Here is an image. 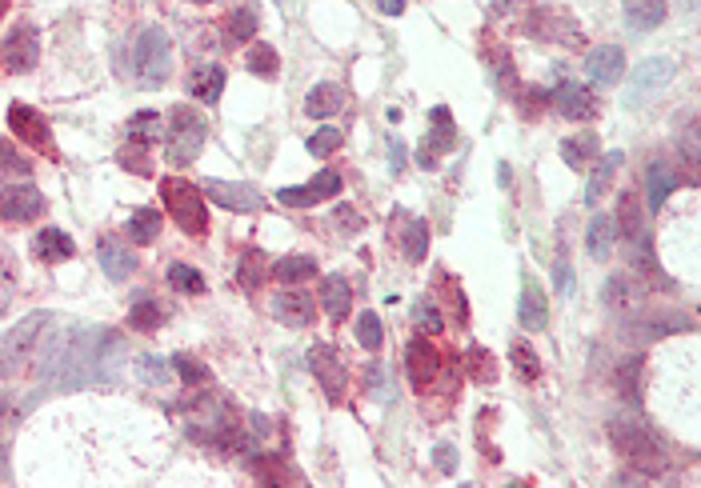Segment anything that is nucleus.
Listing matches in <instances>:
<instances>
[{
	"label": "nucleus",
	"mask_w": 701,
	"mask_h": 488,
	"mask_svg": "<svg viewBox=\"0 0 701 488\" xmlns=\"http://www.w3.org/2000/svg\"><path fill=\"white\" fill-rule=\"evenodd\" d=\"M553 104H558V112L565 116V121H589V116L598 112V101H593V92L585 89V84H573V80L558 84V92H553Z\"/></svg>",
	"instance_id": "obj_17"
},
{
	"label": "nucleus",
	"mask_w": 701,
	"mask_h": 488,
	"mask_svg": "<svg viewBox=\"0 0 701 488\" xmlns=\"http://www.w3.org/2000/svg\"><path fill=\"white\" fill-rule=\"evenodd\" d=\"M253 469H257V476H260L265 484H289V481H301V476L292 472L285 461H281V456H257Z\"/></svg>",
	"instance_id": "obj_39"
},
{
	"label": "nucleus",
	"mask_w": 701,
	"mask_h": 488,
	"mask_svg": "<svg viewBox=\"0 0 701 488\" xmlns=\"http://www.w3.org/2000/svg\"><path fill=\"white\" fill-rule=\"evenodd\" d=\"M45 212V196L33 185H8L0 193V220H33Z\"/></svg>",
	"instance_id": "obj_16"
},
{
	"label": "nucleus",
	"mask_w": 701,
	"mask_h": 488,
	"mask_svg": "<svg viewBox=\"0 0 701 488\" xmlns=\"http://www.w3.org/2000/svg\"><path fill=\"white\" fill-rule=\"evenodd\" d=\"M509 360H514L517 377H521V380H529V385L541 377V360H537V353H533L526 341H514V345H509Z\"/></svg>",
	"instance_id": "obj_38"
},
{
	"label": "nucleus",
	"mask_w": 701,
	"mask_h": 488,
	"mask_svg": "<svg viewBox=\"0 0 701 488\" xmlns=\"http://www.w3.org/2000/svg\"><path fill=\"white\" fill-rule=\"evenodd\" d=\"M433 464H437V472H457V449H453V444H437V449H433Z\"/></svg>",
	"instance_id": "obj_52"
},
{
	"label": "nucleus",
	"mask_w": 701,
	"mask_h": 488,
	"mask_svg": "<svg viewBox=\"0 0 701 488\" xmlns=\"http://www.w3.org/2000/svg\"><path fill=\"white\" fill-rule=\"evenodd\" d=\"M429 121H433V129H429L421 148H417V164H421V168H433L437 153H449L453 141H457V129H453V116H449V109H433Z\"/></svg>",
	"instance_id": "obj_13"
},
{
	"label": "nucleus",
	"mask_w": 701,
	"mask_h": 488,
	"mask_svg": "<svg viewBox=\"0 0 701 488\" xmlns=\"http://www.w3.org/2000/svg\"><path fill=\"white\" fill-rule=\"evenodd\" d=\"M260 281H265V252L249 249L245 260H240V284H245V289H257Z\"/></svg>",
	"instance_id": "obj_48"
},
{
	"label": "nucleus",
	"mask_w": 701,
	"mask_h": 488,
	"mask_svg": "<svg viewBox=\"0 0 701 488\" xmlns=\"http://www.w3.org/2000/svg\"><path fill=\"white\" fill-rule=\"evenodd\" d=\"M188 5H208V0H188Z\"/></svg>",
	"instance_id": "obj_60"
},
{
	"label": "nucleus",
	"mask_w": 701,
	"mask_h": 488,
	"mask_svg": "<svg viewBox=\"0 0 701 488\" xmlns=\"http://www.w3.org/2000/svg\"><path fill=\"white\" fill-rule=\"evenodd\" d=\"M117 161L129 168V173H137V176H149L153 173V161H149V153H144V144H137V141H129L117 153Z\"/></svg>",
	"instance_id": "obj_45"
},
{
	"label": "nucleus",
	"mask_w": 701,
	"mask_h": 488,
	"mask_svg": "<svg viewBox=\"0 0 701 488\" xmlns=\"http://www.w3.org/2000/svg\"><path fill=\"white\" fill-rule=\"evenodd\" d=\"M682 148H685V161H689V164H697V133H694V129L685 133V141H682Z\"/></svg>",
	"instance_id": "obj_56"
},
{
	"label": "nucleus",
	"mask_w": 701,
	"mask_h": 488,
	"mask_svg": "<svg viewBox=\"0 0 701 488\" xmlns=\"http://www.w3.org/2000/svg\"><path fill=\"white\" fill-rule=\"evenodd\" d=\"M517 321L521 328H529V333H541V328L549 324V304H546V292L537 289L533 281L521 284V301H517Z\"/></svg>",
	"instance_id": "obj_19"
},
{
	"label": "nucleus",
	"mask_w": 701,
	"mask_h": 488,
	"mask_svg": "<svg viewBox=\"0 0 701 488\" xmlns=\"http://www.w3.org/2000/svg\"><path fill=\"white\" fill-rule=\"evenodd\" d=\"M205 196L208 200H217L221 208L228 212H257L265 200H260V193L253 185H240V180H205Z\"/></svg>",
	"instance_id": "obj_9"
},
{
	"label": "nucleus",
	"mask_w": 701,
	"mask_h": 488,
	"mask_svg": "<svg viewBox=\"0 0 701 488\" xmlns=\"http://www.w3.org/2000/svg\"><path fill=\"white\" fill-rule=\"evenodd\" d=\"M165 321V313H161V304L149 301V296H141L137 304L129 309V328H137V333H156Z\"/></svg>",
	"instance_id": "obj_36"
},
{
	"label": "nucleus",
	"mask_w": 701,
	"mask_h": 488,
	"mask_svg": "<svg viewBox=\"0 0 701 488\" xmlns=\"http://www.w3.org/2000/svg\"><path fill=\"white\" fill-rule=\"evenodd\" d=\"M613 220H617V232H625L630 244L645 237V217H642V200H637V193H621Z\"/></svg>",
	"instance_id": "obj_26"
},
{
	"label": "nucleus",
	"mask_w": 701,
	"mask_h": 488,
	"mask_svg": "<svg viewBox=\"0 0 701 488\" xmlns=\"http://www.w3.org/2000/svg\"><path fill=\"white\" fill-rule=\"evenodd\" d=\"M13 277H16V260H13V252L0 244V284H13Z\"/></svg>",
	"instance_id": "obj_55"
},
{
	"label": "nucleus",
	"mask_w": 701,
	"mask_h": 488,
	"mask_svg": "<svg viewBox=\"0 0 701 488\" xmlns=\"http://www.w3.org/2000/svg\"><path fill=\"white\" fill-rule=\"evenodd\" d=\"M228 40H233V45H245V40H253L257 37V13L253 8H237L233 16H228Z\"/></svg>",
	"instance_id": "obj_42"
},
{
	"label": "nucleus",
	"mask_w": 701,
	"mask_h": 488,
	"mask_svg": "<svg viewBox=\"0 0 701 488\" xmlns=\"http://www.w3.org/2000/svg\"><path fill=\"white\" fill-rule=\"evenodd\" d=\"M313 313H317V304H313V296L301 292V289H285L281 296H273V316L289 328H305L313 321Z\"/></svg>",
	"instance_id": "obj_18"
},
{
	"label": "nucleus",
	"mask_w": 701,
	"mask_h": 488,
	"mask_svg": "<svg viewBox=\"0 0 701 488\" xmlns=\"http://www.w3.org/2000/svg\"><path fill=\"white\" fill-rule=\"evenodd\" d=\"M389 161H393V173H401V168H405V144L401 141L389 144Z\"/></svg>",
	"instance_id": "obj_57"
},
{
	"label": "nucleus",
	"mask_w": 701,
	"mask_h": 488,
	"mask_svg": "<svg viewBox=\"0 0 701 488\" xmlns=\"http://www.w3.org/2000/svg\"><path fill=\"white\" fill-rule=\"evenodd\" d=\"M277 5H281V0H277Z\"/></svg>",
	"instance_id": "obj_61"
},
{
	"label": "nucleus",
	"mask_w": 701,
	"mask_h": 488,
	"mask_svg": "<svg viewBox=\"0 0 701 488\" xmlns=\"http://www.w3.org/2000/svg\"><path fill=\"white\" fill-rule=\"evenodd\" d=\"M589 257L593 260H610V252H613V244H617V220L610 217V212H598V217L589 220Z\"/></svg>",
	"instance_id": "obj_25"
},
{
	"label": "nucleus",
	"mask_w": 701,
	"mask_h": 488,
	"mask_svg": "<svg viewBox=\"0 0 701 488\" xmlns=\"http://www.w3.org/2000/svg\"><path fill=\"white\" fill-rule=\"evenodd\" d=\"M165 136V121H161V112H137L129 121V141H137V144H153V141H161Z\"/></svg>",
	"instance_id": "obj_35"
},
{
	"label": "nucleus",
	"mask_w": 701,
	"mask_h": 488,
	"mask_svg": "<svg viewBox=\"0 0 701 488\" xmlns=\"http://www.w3.org/2000/svg\"><path fill=\"white\" fill-rule=\"evenodd\" d=\"M377 8H381L385 16H401L405 13V0H377Z\"/></svg>",
	"instance_id": "obj_58"
},
{
	"label": "nucleus",
	"mask_w": 701,
	"mask_h": 488,
	"mask_svg": "<svg viewBox=\"0 0 701 488\" xmlns=\"http://www.w3.org/2000/svg\"><path fill=\"white\" fill-rule=\"evenodd\" d=\"M188 92H193V101L201 104H217L225 92V69L221 65H201L188 72Z\"/></svg>",
	"instance_id": "obj_21"
},
{
	"label": "nucleus",
	"mask_w": 701,
	"mask_h": 488,
	"mask_svg": "<svg viewBox=\"0 0 701 488\" xmlns=\"http://www.w3.org/2000/svg\"><path fill=\"white\" fill-rule=\"evenodd\" d=\"M677 72V60L674 57H645L642 65L633 69V80H630V104H637V97H645V92L662 89V84L674 80Z\"/></svg>",
	"instance_id": "obj_14"
},
{
	"label": "nucleus",
	"mask_w": 701,
	"mask_h": 488,
	"mask_svg": "<svg viewBox=\"0 0 701 488\" xmlns=\"http://www.w3.org/2000/svg\"><path fill=\"white\" fill-rule=\"evenodd\" d=\"M173 368H176V377H181L185 380V385L188 388H201V385H208V380H213V373H208V365H201V360H196V356H173Z\"/></svg>",
	"instance_id": "obj_40"
},
{
	"label": "nucleus",
	"mask_w": 701,
	"mask_h": 488,
	"mask_svg": "<svg viewBox=\"0 0 701 488\" xmlns=\"http://www.w3.org/2000/svg\"><path fill=\"white\" fill-rule=\"evenodd\" d=\"M8 129H13L25 144L40 148V153H52L48 121H45V116H40L37 109H28V104H13V109H8Z\"/></svg>",
	"instance_id": "obj_11"
},
{
	"label": "nucleus",
	"mask_w": 701,
	"mask_h": 488,
	"mask_svg": "<svg viewBox=\"0 0 701 488\" xmlns=\"http://www.w3.org/2000/svg\"><path fill=\"white\" fill-rule=\"evenodd\" d=\"M369 377H373V397H393V388H389V373H385L381 365H373V368H369Z\"/></svg>",
	"instance_id": "obj_54"
},
{
	"label": "nucleus",
	"mask_w": 701,
	"mask_h": 488,
	"mask_svg": "<svg viewBox=\"0 0 701 488\" xmlns=\"http://www.w3.org/2000/svg\"><path fill=\"white\" fill-rule=\"evenodd\" d=\"M469 377L485 380V385H494L497 380V365H494V356H489L485 348H469Z\"/></svg>",
	"instance_id": "obj_50"
},
{
	"label": "nucleus",
	"mask_w": 701,
	"mask_h": 488,
	"mask_svg": "<svg viewBox=\"0 0 701 488\" xmlns=\"http://www.w3.org/2000/svg\"><path fill=\"white\" fill-rule=\"evenodd\" d=\"M169 284L176 292H205V277L196 269H188V264H169Z\"/></svg>",
	"instance_id": "obj_44"
},
{
	"label": "nucleus",
	"mask_w": 701,
	"mask_h": 488,
	"mask_svg": "<svg viewBox=\"0 0 701 488\" xmlns=\"http://www.w3.org/2000/svg\"><path fill=\"white\" fill-rule=\"evenodd\" d=\"M121 353L124 345L117 333L101 324H77L69 333H57V341L45 348L40 380H45V388H80L97 385V380H112Z\"/></svg>",
	"instance_id": "obj_1"
},
{
	"label": "nucleus",
	"mask_w": 701,
	"mask_h": 488,
	"mask_svg": "<svg viewBox=\"0 0 701 488\" xmlns=\"http://www.w3.org/2000/svg\"><path fill=\"white\" fill-rule=\"evenodd\" d=\"M40 57V40H37V28L33 25H16L13 33H8L5 48H0V60H5L8 72H33Z\"/></svg>",
	"instance_id": "obj_8"
},
{
	"label": "nucleus",
	"mask_w": 701,
	"mask_h": 488,
	"mask_svg": "<svg viewBox=\"0 0 701 488\" xmlns=\"http://www.w3.org/2000/svg\"><path fill=\"white\" fill-rule=\"evenodd\" d=\"M593 156H598V136H593V133H581V136L561 141V161L569 168H585Z\"/></svg>",
	"instance_id": "obj_31"
},
{
	"label": "nucleus",
	"mask_w": 701,
	"mask_h": 488,
	"mask_svg": "<svg viewBox=\"0 0 701 488\" xmlns=\"http://www.w3.org/2000/svg\"><path fill=\"white\" fill-rule=\"evenodd\" d=\"M405 368H409V380L417 388H429L437 380V373H441V353H437L425 336H413V341L405 345Z\"/></svg>",
	"instance_id": "obj_10"
},
{
	"label": "nucleus",
	"mask_w": 701,
	"mask_h": 488,
	"mask_svg": "<svg viewBox=\"0 0 701 488\" xmlns=\"http://www.w3.org/2000/svg\"><path fill=\"white\" fill-rule=\"evenodd\" d=\"M45 324H48V313H33V316H25L20 324L8 328L5 341H0V377H20L25 373Z\"/></svg>",
	"instance_id": "obj_6"
},
{
	"label": "nucleus",
	"mask_w": 701,
	"mask_h": 488,
	"mask_svg": "<svg viewBox=\"0 0 701 488\" xmlns=\"http://www.w3.org/2000/svg\"><path fill=\"white\" fill-rule=\"evenodd\" d=\"M337 225H341L345 232H361L365 220H361V212H353L349 205H341V208H337Z\"/></svg>",
	"instance_id": "obj_53"
},
{
	"label": "nucleus",
	"mask_w": 701,
	"mask_h": 488,
	"mask_svg": "<svg viewBox=\"0 0 701 488\" xmlns=\"http://www.w3.org/2000/svg\"><path fill=\"white\" fill-rule=\"evenodd\" d=\"M401 249L405 260H425L429 252V225L417 217H401Z\"/></svg>",
	"instance_id": "obj_30"
},
{
	"label": "nucleus",
	"mask_w": 701,
	"mask_h": 488,
	"mask_svg": "<svg viewBox=\"0 0 701 488\" xmlns=\"http://www.w3.org/2000/svg\"><path fill=\"white\" fill-rule=\"evenodd\" d=\"M605 304L617 313H637L642 309V284L633 277H610L605 281Z\"/></svg>",
	"instance_id": "obj_23"
},
{
	"label": "nucleus",
	"mask_w": 701,
	"mask_h": 488,
	"mask_svg": "<svg viewBox=\"0 0 701 488\" xmlns=\"http://www.w3.org/2000/svg\"><path fill=\"white\" fill-rule=\"evenodd\" d=\"M37 257L57 264V260H69L72 257V237L60 228H40L37 232Z\"/></svg>",
	"instance_id": "obj_29"
},
{
	"label": "nucleus",
	"mask_w": 701,
	"mask_h": 488,
	"mask_svg": "<svg viewBox=\"0 0 701 488\" xmlns=\"http://www.w3.org/2000/svg\"><path fill=\"white\" fill-rule=\"evenodd\" d=\"M137 373H141V380H149V385H169V380H173V365H169V360H161V356H141L137 360Z\"/></svg>",
	"instance_id": "obj_47"
},
{
	"label": "nucleus",
	"mask_w": 701,
	"mask_h": 488,
	"mask_svg": "<svg viewBox=\"0 0 701 488\" xmlns=\"http://www.w3.org/2000/svg\"><path fill=\"white\" fill-rule=\"evenodd\" d=\"M309 368H313V377L321 380V388L329 392V400L345 397V388H349V368H345V360L337 356V348L333 345H313L309 348Z\"/></svg>",
	"instance_id": "obj_7"
},
{
	"label": "nucleus",
	"mask_w": 701,
	"mask_h": 488,
	"mask_svg": "<svg viewBox=\"0 0 701 488\" xmlns=\"http://www.w3.org/2000/svg\"><path fill=\"white\" fill-rule=\"evenodd\" d=\"M610 437L617 444V452H621L630 464H637L642 472H662L665 469V444L657 440L642 420H625V417L610 420Z\"/></svg>",
	"instance_id": "obj_2"
},
{
	"label": "nucleus",
	"mask_w": 701,
	"mask_h": 488,
	"mask_svg": "<svg viewBox=\"0 0 701 488\" xmlns=\"http://www.w3.org/2000/svg\"><path fill=\"white\" fill-rule=\"evenodd\" d=\"M317 277V260L313 257H281L273 264V281L281 284H297V281H313Z\"/></svg>",
	"instance_id": "obj_32"
},
{
	"label": "nucleus",
	"mask_w": 701,
	"mask_h": 488,
	"mask_svg": "<svg viewBox=\"0 0 701 488\" xmlns=\"http://www.w3.org/2000/svg\"><path fill=\"white\" fill-rule=\"evenodd\" d=\"M345 109V89L341 84H317V89H309V97H305V112L313 116V121H325V116L333 112H341Z\"/></svg>",
	"instance_id": "obj_24"
},
{
	"label": "nucleus",
	"mask_w": 701,
	"mask_h": 488,
	"mask_svg": "<svg viewBox=\"0 0 701 488\" xmlns=\"http://www.w3.org/2000/svg\"><path fill=\"white\" fill-rule=\"evenodd\" d=\"M677 188V173L669 164H650V173H645V200H650V212H657L665 205V196Z\"/></svg>",
	"instance_id": "obj_27"
},
{
	"label": "nucleus",
	"mask_w": 701,
	"mask_h": 488,
	"mask_svg": "<svg viewBox=\"0 0 701 488\" xmlns=\"http://www.w3.org/2000/svg\"><path fill=\"white\" fill-rule=\"evenodd\" d=\"M337 193H341V176L333 173V168H325V173H317L305 188H281L277 200L289 208H309V205H317V200H329Z\"/></svg>",
	"instance_id": "obj_12"
},
{
	"label": "nucleus",
	"mask_w": 701,
	"mask_h": 488,
	"mask_svg": "<svg viewBox=\"0 0 701 488\" xmlns=\"http://www.w3.org/2000/svg\"><path fill=\"white\" fill-rule=\"evenodd\" d=\"M245 65H249V72H257L260 80H273L277 72H281V60H277V48L273 45H257L249 48V57H245Z\"/></svg>",
	"instance_id": "obj_34"
},
{
	"label": "nucleus",
	"mask_w": 701,
	"mask_h": 488,
	"mask_svg": "<svg viewBox=\"0 0 701 488\" xmlns=\"http://www.w3.org/2000/svg\"><path fill=\"white\" fill-rule=\"evenodd\" d=\"M156 232H161V212L156 208H137L129 217V240L133 244H153Z\"/></svg>",
	"instance_id": "obj_33"
},
{
	"label": "nucleus",
	"mask_w": 701,
	"mask_h": 488,
	"mask_svg": "<svg viewBox=\"0 0 701 488\" xmlns=\"http://www.w3.org/2000/svg\"><path fill=\"white\" fill-rule=\"evenodd\" d=\"M665 0H625V20L637 33H653L657 25H665Z\"/></svg>",
	"instance_id": "obj_22"
},
{
	"label": "nucleus",
	"mask_w": 701,
	"mask_h": 488,
	"mask_svg": "<svg viewBox=\"0 0 701 488\" xmlns=\"http://www.w3.org/2000/svg\"><path fill=\"white\" fill-rule=\"evenodd\" d=\"M321 304H325V313L333 321H345L349 316V304H353V289L345 277H325L321 281Z\"/></svg>",
	"instance_id": "obj_28"
},
{
	"label": "nucleus",
	"mask_w": 701,
	"mask_h": 488,
	"mask_svg": "<svg viewBox=\"0 0 701 488\" xmlns=\"http://www.w3.org/2000/svg\"><path fill=\"white\" fill-rule=\"evenodd\" d=\"M161 196H165V208H169V217L181 225L188 237H205L208 228V212H205V200L196 193L188 180L181 176H165L161 180Z\"/></svg>",
	"instance_id": "obj_5"
},
{
	"label": "nucleus",
	"mask_w": 701,
	"mask_h": 488,
	"mask_svg": "<svg viewBox=\"0 0 701 488\" xmlns=\"http://www.w3.org/2000/svg\"><path fill=\"white\" fill-rule=\"evenodd\" d=\"M133 72H137V80L144 89H161L165 80H169L173 72V37L165 33L161 25L144 28L137 48H133Z\"/></svg>",
	"instance_id": "obj_4"
},
{
	"label": "nucleus",
	"mask_w": 701,
	"mask_h": 488,
	"mask_svg": "<svg viewBox=\"0 0 701 488\" xmlns=\"http://www.w3.org/2000/svg\"><path fill=\"white\" fill-rule=\"evenodd\" d=\"M341 141H345V136L337 129H317L309 136V153L313 156H329V153H337V148H341Z\"/></svg>",
	"instance_id": "obj_51"
},
{
	"label": "nucleus",
	"mask_w": 701,
	"mask_h": 488,
	"mask_svg": "<svg viewBox=\"0 0 701 488\" xmlns=\"http://www.w3.org/2000/svg\"><path fill=\"white\" fill-rule=\"evenodd\" d=\"M617 164H621V153H610L598 168H593L589 188H585V200H589V205H598V200L605 196V188H610V180H613V173H617Z\"/></svg>",
	"instance_id": "obj_37"
},
{
	"label": "nucleus",
	"mask_w": 701,
	"mask_h": 488,
	"mask_svg": "<svg viewBox=\"0 0 701 488\" xmlns=\"http://www.w3.org/2000/svg\"><path fill=\"white\" fill-rule=\"evenodd\" d=\"M97 257H101V269H104V277H109V281H129L133 272H137V257H133V252L124 249L121 240H112V237L101 240Z\"/></svg>",
	"instance_id": "obj_20"
},
{
	"label": "nucleus",
	"mask_w": 701,
	"mask_h": 488,
	"mask_svg": "<svg viewBox=\"0 0 701 488\" xmlns=\"http://www.w3.org/2000/svg\"><path fill=\"white\" fill-rule=\"evenodd\" d=\"M357 345L369 348V353H377V348L385 345V328H381V316H377V313H361L357 316Z\"/></svg>",
	"instance_id": "obj_41"
},
{
	"label": "nucleus",
	"mask_w": 701,
	"mask_h": 488,
	"mask_svg": "<svg viewBox=\"0 0 701 488\" xmlns=\"http://www.w3.org/2000/svg\"><path fill=\"white\" fill-rule=\"evenodd\" d=\"M5 8H8V0H0V16H5Z\"/></svg>",
	"instance_id": "obj_59"
},
{
	"label": "nucleus",
	"mask_w": 701,
	"mask_h": 488,
	"mask_svg": "<svg viewBox=\"0 0 701 488\" xmlns=\"http://www.w3.org/2000/svg\"><path fill=\"white\" fill-rule=\"evenodd\" d=\"M585 72H589L593 84H601V89H613V84H621V77H625V52L617 48V45L593 48L589 57H585Z\"/></svg>",
	"instance_id": "obj_15"
},
{
	"label": "nucleus",
	"mask_w": 701,
	"mask_h": 488,
	"mask_svg": "<svg viewBox=\"0 0 701 488\" xmlns=\"http://www.w3.org/2000/svg\"><path fill=\"white\" fill-rule=\"evenodd\" d=\"M0 173H8V176H28V173H33V161H28V156H20L8 141H0Z\"/></svg>",
	"instance_id": "obj_49"
},
{
	"label": "nucleus",
	"mask_w": 701,
	"mask_h": 488,
	"mask_svg": "<svg viewBox=\"0 0 701 488\" xmlns=\"http://www.w3.org/2000/svg\"><path fill=\"white\" fill-rule=\"evenodd\" d=\"M413 324L421 328V333L437 336V333L445 328V316L437 313V304H433V301H417V304H413Z\"/></svg>",
	"instance_id": "obj_46"
},
{
	"label": "nucleus",
	"mask_w": 701,
	"mask_h": 488,
	"mask_svg": "<svg viewBox=\"0 0 701 488\" xmlns=\"http://www.w3.org/2000/svg\"><path fill=\"white\" fill-rule=\"evenodd\" d=\"M205 136H208L205 116H196L188 104L173 109V121L165 124V161H169L173 168L193 164L196 156H201V148H205Z\"/></svg>",
	"instance_id": "obj_3"
},
{
	"label": "nucleus",
	"mask_w": 701,
	"mask_h": 488,
	"mask_svg": "<svg viewBox=\"0 0 701 488\" xmlns=\"http://www.w3.org/2000/svg\"><path fill=\"white\" fill-rule=\"evenodd\" d=\"M637 380H642V356H630L621 368H617V388H621L625 400H642V388H637Z\"/></svg>",
	"instance_id": "obj_43"
}]
</instances>
